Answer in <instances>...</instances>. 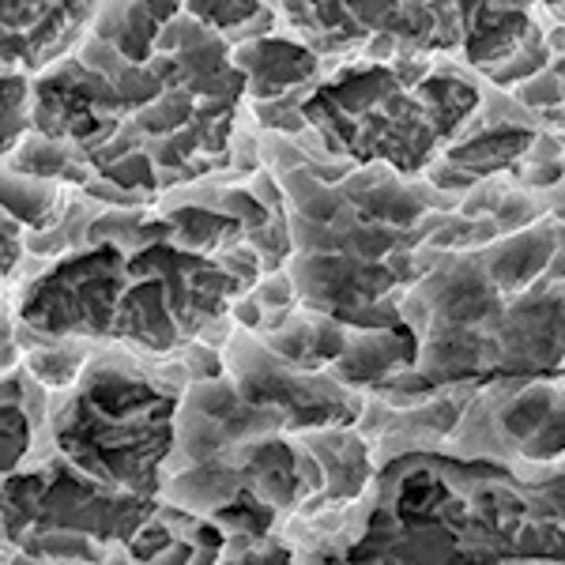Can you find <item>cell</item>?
Returning <instances> with one entry per match:
<instances>
[{"mask_svg": "<svg viewBox=\"0 0 565 565\" xmlns=\"http://www.w3.org/2000/svg\"><path fill=\"white\" fill-rule=\"evenodd\" d=\"M554 253H558V226L535 223V226H524V231L509 234L501 245H494V249L482 257V268H487V276L494 279L498 290H516V287H527L532 279H540Z\"/></svg>", "mask_w": 565, "mask_h": 565, "instance_id": "5b68a950", "label": "cell"}, {"mask_svg": "<svg viewBox=\"0 0 565 565\" xmlns=\"http://www.w3.org/2000/svg\"><path fill=\"white\" fill-rule=\"evenodd\" d=\"M558 253L565 257V218H562V226H558Z\"/></svg>", "mask_w": 565, "mask_h": 565, "instance_id": "9a60e30c", "label": "cell"}, {"mask_svg": "<svg viewBox=\"0 0 565 565\" xmlns=\"http://www.w3.org/2000/svg\"><path fill=\"white\" fill-rule=\"evenodd\" d=\"M527 4H546V8H558L562 0H527Z\"/></svg>", "mask_w": 565, "mask_h": 565, "instance_id": "2e32d148", "label": "cell"}, {"mask_svg": "<svg viewBox=\"0 0 565 565\" xmlns=\"http://www.w3.org/2000/svg\"><path fill=\"white\" fill-rule=\"evenodd\" d=\"M61 189L50 178H34L23 170H8L4 174V212L26 223L31 231H45V226H57L61 215Z\"/></svg>", "mask_w": 565, "mask_h": 565, "instance_id": "30bf717a", "label": "cell"}, {"mask_svg": "<svg viewBox=\"0 0 565 565\" xmlns=\"http://www.w3.org/2000/svg\"><path fill=\"white\" fill-rule=\"evenodd\" d=\"M546 42H551V50H554V68H558L562 87H565V26H558Z\"/></svg>", "mask_w": 565, "mask_h": 565, "instance_id": "5bb4252c", "label": "cell"}, {"mask_svg": "<svg viewBox=\"0 0 565 565\" xmlns=\"http://www.w3.org/2000/svg\"><path fill=\"white\" fill-rule=\"evenodd\" d=\"M415 98H418V106H423V114L430 117L434 132L441 136V140L457 136V129L479 106V90L471 84H463L460 76H449V72H430V76L415 87Z\"/></svg>", "mask_w": 565, "mask_h": 565, "instance_id": "9c48e42d", "label": "cell"}, {"mask_svg": "<svg viewBox=\"0 0 565 565\" xmlns=\"http://www.w3.org/2000/svg\"><path fill=\"white\" fill-rule=\"evenodd\" d=\"M302 114L332 151L351 154L362 167L385 162L396 174H418L441 143L415 90L385 65L343 68L306 98Z\"/></svg>", "mask_w": 565, "mask_h": 565, "instance_id": "7a4b0ae2", "label": "cell"}, {"mask_svg": "<svg viewBox=\"0 0 565 565\" xmlns=\"http://www.w3.org/2000/svg\"><path fill=\"white\" fill-rule=\"evenodd\" d=\"M174 404L148 381L98 370L57 423V441L87 476L148 498L170 452Z\"/></svg>", "mask_w": 565, "mask_h": 565, "instance_id": "6da1fadb", "label": "cell"}, {"mask_svg": "<svg viewBox=\"0 0 565 565\" xmlns=\"http://www.w3.org/2000/svg\"><path fill=\"white\" fill-rule=\"evenodd\" d=\"M234 65L245 72L253 95L260 103H271L317 76V53L298 42L264 34V39H245L234 45Z\"/></svg>", "mask_w": 565, "mask_h": 565, "instance_id": "277c9868", "label": "cell"}, {"mask_svg": "<svg viewBox=\"0 0 565 565\" xmlns=\"http://www.w3.org/2000/svg\"><path fill=\"white\" fill-rule=\"evenodd\" d=\"M532 143H535L532 129H521V125H501V129H482L476 136H468V140L452 143V148L445 151V159H449L452 167L476 174V178H490V174H498V170L513 167L521 154L532 151Z\"/></svg>", "mask_w": 565, "mask_h": 565, "instance_id": "ba28073f", "label": "cell"}, {"mask_svg": "<svg viewBox=\"0 0 565 565\" xmlns=\"http://www.w3.org/2000/svg\"><path fill=\"white\" fill-rule=\"evenodd\" d=\"M185 12L212 31H238V26L253 23L260 0H185Z\"/></svg>", "mask_w": 565, "mask_h": 565, "instance_id": "7c38bea8", "label": "cell"}, {"mask_svg": "<svg viewBox=\"0 0 565 565\" xmlns=\"http://www.w3.org/2000/svg\"><path fill=\"white\" fill-rule=\"evenodd\" d=\"M174 223V238L181 242V249L189 253H226V245L242 238V223L226 212H207V207H174L170 212Z\"/></svg>", "mask_w": 565, "mask_h": 565, "instance_id": "8fae6325", "label": "cell"}, {"mask_svg": "<svg viewBox=\"0 0 565 565\" xmlns=\"http://www.w3.org/2000/svg\"><path fill=\"white\" fill-rule=\"evenodd\" d=\"M26 90H31L26 76L8 68L4 72V95H8V103H4V143L8 148H12L26 129Z\"/></svg>", "mask_w": 565, "mask_h": 565, "instance_id": "4fadbf2b", "label": "cell"}, {"mask_svg": "<svg viewBox=\"0 0 565 565\" xmlns=\"http://www.w3.org/2000/svg\"><path fill=\"white\" fill-rule=\"evenodd\" d=\"M505 430L535 460H551L565 449V399L551 388H532L505 412Z\"/></svg>", "mask_w": 565, "mask_h": 565, "instance_id": "8992f818", "label": "cell"}, {"mask_svg": "<svg viewBox=\"0 0 565 565\" xmlns=\"http://www.w3.org/2000/svg\"><path fill=\"white\" fill-rule=\"evenodd\" d=\"M95 20H98V39L114 45L132 65H148L154 53H159L162 23L154 20L140 0H103Z\"/></svg>", "mask_w": 565, "mask_h": 565, "instance_id": "52a82bcc", "label": "cell"}, {"mask_svg": "<svg viewBox=\"0 0 565 565\" xmlns=\"http://www.w3.org/2000/svg\"><path fill=\"white\" fill-rule=\"evenodd\" d=\"M125 249L114 242H98L79 257L61 260L50 276H42L26 290L23 317L42 332H84L106 335L114 332L117 306L125 298Z\"/></svg>", "mask_w": 565, "mask_h": 565, "instance_id": "3957f363", "label": "cell"}]
</instances>
